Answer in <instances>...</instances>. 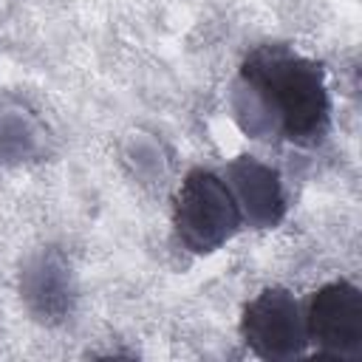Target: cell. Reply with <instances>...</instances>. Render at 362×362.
<instances>
[{"label":"cell","mask_w":362,"mask_h":362,"mask_svg":"<svg viewBox=\"0 0 362 362\" xmlns=\"http://www.w3.org/2000/svg\"><path fill=\"white\" fill-rule=\"evenodd\" d=\"M232 110L255 139L283 136L291 144L317 147L331 130L325 68L288 45L263 42L240 62Z\"/></svg>","instance_id":"obj_1"},{"label":"cell","mask_w":362,"mask_h":362,"mask_svg":"<svg viewBox=\"0 0 362 362\" xmlns=\"http://www.w3.org/2000/svg\"><path fill=\"white\" fill-rule=\"evenodd\" d=\"M243 226L238 201L215 170L192 167L173 198V229L192 255H212Z\"/></svg>","instance_id":"obj_2"},{"label":"cell","mask_w":362,"mask_h":362,"mask_svg":"<svg viewBox=\"0 0 362 362\" xmlns=\"http://www.w3.org/2000/svg\"><path fill=\"white\" fill-rule=\"evenodd\" d=\"M305 339L320 359H362V291L348 280L320 286L303 314Z\"/></svg>","instance_id":"obj_3"},{"label":"cell","mask_w":362,"mask_h":362,"mask_svg":"<svg viewBox=\"0 0 362 362\" xmlns=\"http://www.w3.org/2000/svg\"><path fill=\"white\" fill-rule=\"evenodd\" d=\"M240 337L246 348L266 362L300 359L308 351L300 305L283 286H269L243 305Z\"/></svg>","instance_id":"obj_4"},{"label":"cell","mask_w":362,"mask_h":362,"mask_svg":"<svg viewBox=\"0 0 362 362\" xmlns=\"http://www.w3.org/2000/svg\"><path fill=\"white\" fill-rule=\"evenodd\" d=\"M20 297L34 320L45 325L65 322L74 311L76 288L71 263L59 249H37L20 269Z\"/></svg>","instance_id":"obj_5"},{"label":"cell","mask_w":362,"mask_h":362,"mask_svg":"<svg viewBox=\"0 0 362 362\" xmlns=\"http://www.w3.org/2000/svg\"><path fill=\"white\" fill-rule=\"evenodd\" d=\"M238 201L243 223L252 229H274L286 215V195L274 167L255 156H238L226 164L223 178Z\"/></svg>","instance_id":"obj_6"}]
</instances>
